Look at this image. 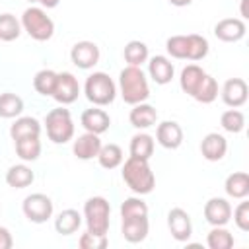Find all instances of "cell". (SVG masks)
<instances>
[{
	"mask_svg": "<svg viewBox=\"0 0 249 249\" xmlns=\"http://www.w3.org/2000/svg\"><path fill=\"white\" fill-rule=\"evenodd\" d=\"M35 175L31 171V167L23 165V163H18V165H12L8 171H6V183L14 189H25L33 183Z\"/></svg>",
	"mask_w": 249,
	"mask_h": 249,
	"instance_id": "obj_22",
	"label": "cell"
},
{
	"mask_svg": "<svg viewBox=\"0 0 249 249\" xmlns=\"http://www.w3.org/2000/svg\"><path fill=\"white\" fill-rule=\"evenodd\" d=\"M39 134H41V124L33 117H19L10 126V136L14 140H19L23 136H39Z\"/></svg>",
	"mask_w": 249,
	"mask_h": 249,
	"instance_id": "obj_25",
	"label": "cell"
},
{
	"mask_svg": "<svg viewBox=\"0 0 249 249\" xmlns=\"http://www.w3.org/2000/svg\"><path fill=\"white\" fill-rule=\"evenodd\" d=\"M21 33V23L12 14H0V41H14Z\"/></svg>",
	"mask_w": 249,
	"mask_h": 249,
	"instance_id": "obj_36",
	"label": "cell"
},
{
	"mask_svg": "<svg viewBox=\"0 0 249 249\" xmlns=\"http://www.w3.org/2000/svg\"><path fill=\"white\" fill-rule=\"evenodd\" d=\"M200 152L208 161H220L228 152V140L218 132H208L200 142Z\"/></svg>",
	"mask_w": 249,
	"mask_h": 249,
	"instance_id": "obj_17",
	"label": "cell"
},
{
	"mask_svg": "<svg viewBox=\"0 0 249 249\" xmlns=\"http://www.w3.org/2000/svg\"><path fill=\"white\" fill-rule=\"evenodd\" d=\"M70 58L78 68L89 70L99 62V47L93 41H78L70 51Z\"/></svg>",
	"mask_w": 249,
	"mask_h": 249,
	"instance_id": "obj_9",
	"label": "cell"
},
{
	"mask_svg": "<svg viewBox=\"0 0 249 249\" xmlns=\"http://www.w3.org/2000/svg\"><path fill=\"white\" fill-rule=\"evenodd\" d=\"M156 138H158V142H160L163 148L175 150V148H179L181 142H183V128H181L179 123H175V121H163V123H160L158 128H156Z\"/></svg>",
	"mask_w": 249,
	"mask_h": 249,
	"instance_id": "obj_14",
	"label": "cell"
},
{
	"mask_svg": "<svg viewBox=\"0 0 249 249\" xmlns=\"http://www.w3.org/2000/svg\"><path fill=\"white\" fill-rule=\"evenodd\" d=\"M101 140H99V134H93V132H86V134H80L76 140H74V146H72V152L78 160H91V158H97L99 150H101Z\"/></svg>",
	"mask_w": 249,
	"mask_h": 249,
	"instance_id": "obj_15",
	"label": "cell"
},
{
	"mask_svg": "<svg viewBox=\"0 0 249 249\" xmlns=\"http://www.w3.org/2000/svg\"><path fill=\"white\" fill-rule=\"evenodd\" d=\"M54 84H56V72L54 70H49V68L39 70L35 74V78H33V88L41 95H53Z\"/></svg>",
	"mask_w": 249,
	"mask_h": 249,
	"instance_id": "obj_35",
	"label": "cell"
},
{
	"mask_svg": "<svg viewBox=\"0 0 249 249\" xmlns=\"http://www.w3.org/2000/svg\"><path fill=\"white\" fill-rule=\"evenodd\" d=\"M80 224H82L80 212L74 210V208H66V210H62V212L58 214V218L54 220V230H56L58 233H62V235H70V233L78 231Z\"/></svg>",
	"mask_w": 249,
	"mask_h": 249,
	"instance_id": "obj_23",
	"label": "cell"
},
{
	"mask_svg": "<svg viewBox=\"0 0 249 249\" xmlns=\"http://www.w3.org/2000/svg\"><path fill=\"white\" fill-rule=\"evenodd\" d=\"M123 54H124V60L128 62V66H140L142 62L148 60V47L142 41H130V43H126Z\"/></svg>",
	"mask_w": 249,
	"mask_h": 249,
	"instance_id": "obj_32",
	"label": "cell"
},
{
	"mask_svg": "<svg viewBox=\"0 0 249 249\" xmlns=\"http://www.w3.org/2000/svg\"><path fill=\"white\" fill-rule=\"evenodd\" d=\"M12 245H14V239H12L10 230L0 226V249H10Z\"/></svg>",
	"mask_w": 249,
	"mask_h": 249,
	"instance_id": "obj_41",
	"label": "cell"
},
{
	"mask_svg": "<svg viewBox=\"0 0 249 249\" xmlns=\"http://www.w3.org/2000/svg\"><path fill=\"white\" fill-rule=\"evenodd\" d=\"M247 2L249 0H241V16L243 18H249V14H247Z\"/></svg>",
	"mask_w": 249,
	"mask_h": 249,
	"instance_id": "obj_44",
	"label": "cell"
},
{
	"mask_svg": "<svg viewBox=\"0 0 249 249\" xmlns=\"http://www.w3.org/2000/svg\"><path fill=\"white\" fill-rule=\"evenodd\" d=\"M208 54V41L198 33L187 35V58L189 60H202Z\"/></svg>",
	"mask_w": 249,
	"mask_h": 249,
	"instance_id": "obj_31",
	"label": "cell"
},
{
	"mask_svg": "<svg viewBox=\"0 0 249 249\" xmlns=\"http://www.w3.org/2000/svg\"><path fill=\"white\" fill-rule=\"evenodd\" d=\"M128 119L134 128H150L158 121V111L148 103H136L134 109L130 111Z\"/></svg>",
	"mask_w": 249,
	"mask_h": 249,
	"instance_id": "obj_20",
	"label": "cell"
},
{
	"mask_svg": "<svg viewBox=\"0 0 249 249\" xmlns=\"http://www.w3.org/2000/svg\"><path fill=\"white\" fill-rule=\"evenodd\" d=\"M167 228L173 235V239L177 241H187L193 233V224H191V216L183 210V208H171L167 212Z\"/></svg>",
	"mask_w": 249,
	"mask_h": 249,
	"instance_id": "obj_10",
	"label": "cell"
},
{
	"mask_svg": "<svg viewBox=\"0 0 249 249\" xmlns=\"http://www.w3.org/2000/svg\"><path fill=\"white\" fill-rule=\"evenodd\" d=\"M21 27L35 41H49L54 33V21L41 8H27L21 16Z\"/></svg>",
	"mask_w": 249,
	"mask_h": 249,
	"instance_id": "obj_6",
	"label": "cell"
},
{
	"mask_svg": "<svg viewBox=\"0 0 249 249\" xmlns=\"http://www.w3.org/2000/svg\"><path fill=\"white\" fill-rule=\"evenodd\" d=\"M224 189L231 198H245L249 195V175L245 171H235L228 175Z\"/></svg>",
	"mask_w": 249,
	"mask_h": 249,
	"instance_id": "obj_21",
	"label": "cell"
},
{
	"mask_svg": "<svg viewBox=\"0 0 249 249\" xmlns=\"http://www.w3.org/2000/svg\"><path fill=\"white\" fill-rule=\"evenodd\" d=\"M206 243L210 249H230V247H233V235L224 226H214L208 231Z\"/></svg>",
	"mask_w": 249,
	"mask_h": 249,
	"instance_id": "obj_33",
	"label": "cell"
},
{
	"mask_svg": "<svg viewBox=\"0 0 249 249\" xmlns=\"http://www.w3.org/2000/svg\"><path fill=\"white\" fill-rule=\"evenodd\" d=\"M29 2H39V0H29Z\"/></svg>",
	"mask_w": 249,
	"mask_h": 249,
	"instance_id": "obj_45",
	"label": "cell"
},
{
	"mask_svg": "<svg viewBox=\"0 0 249 249\" xmlns=\"http://www.w3.org/2000/svg\"><path fill=\"white\" fill-rule=\"evenodd\" d=\"M165 49L173 58H187V35H173L165 41Z\"/></svg>",
	"mask_w": 249,
	"mask_h": 249,
	"instance_id": "obj_38",
	"label": "cell"
},
{
	"mask_svg": "<svg viewBox=\"0 0 249 249\" xmlns=\"http://www.w3.org/2000/svg\"><path fill=\"white\" fill-rule=\"evenodd\" d=\"M82 126L86 128V132H93V134H103L107 132L109 124H111V117L99 109V107H91V109H86L82 113V119H80Z\"/></svg>",
	"mask_w": 249,
	"mask_h": 249,
	"instance_id": "obj_16",
	"label": "cell"
},
{
	"mask_svg": "<svg viewBox=\"0 0 249 249\" xmlns=\"http://www.w3.org/2000/svg\"><path fill=\"white\" fill-rule=\"evenodd\" d=\"M204 74H206V72H204L198 64H189V66H185V68L181 70V78H179L181 89L193 97V93H195V89L198 88V84H200V80L204 78Z\"/></svg>",
	"mask_w": 249,
	"mask_h": 249,
	"instance_id": "obj_24",
	"label": "cell"
},
{
	"mask_svg": "<svg viewBox=\"0 0 249 249\" xmlns=\"http://www.w3.org/2000/svg\"><path fill=\"white\" fill-rule=\"evenodd\" d=\"M119 88L124 103L136 105L144 103L150 97V86L146 80V74L140 66H126L119 74Z\"/></svg>",
	"mask_w": 249,
	"mask_h": 249,
	"instance_id": "obj_1",
	"label": "cell"
},
{
	"mask_svg": "<svg viewBox=\"0 0 249 249\" xmlns=\"http://www.w3.org/2000/svg\"><path fill=\"white\" fill-rule=\"evenodd\" d=\"M78 245L82 249H105L109 245V239H107V235H97V233L86 231L78 239Z\"/></svg>",
	"mask_w": 249,
	"mask_h": 249,
	"instance_id": "obj_39",
	"label": "cell"
},
{
	"mask_svg": "<svg viewBox=\"0 0 249 249\" xmlns=\"http://www.w3.org/2000/svg\"><path fill=\"white\" fill-rule=\"evenodd\" d=\"M233 222L241 231H249V202H239L233 210Z\"/></svg>",
	"mask_w": 249,
	"mask_h": 249,
	"instance_id": "obj_40",
	"label": "cell"
},
{
	"mask_svg": "<svg viewBox=\"0 0 249 249\" xmlns=\"http://www.w3.org/2000/svg\"><path fill=\"white\" fill-rule=\"evenodd\" d=\"M204 218L212 226H226L231 218V204L226 198L212 196L204 204Z\"/></svg>",
	"mask_w": 249,
	"mask_h": 249,
	"instance_id": "obj_12",
	"label": "cell"
},
{
	"mask_svg": "<svg viewBox=\"0 0 249 249\" xmlns=\"http://www.w3.org/2000/svg\"><path fill=\"white\" fill-rule=\"evenodd\" d=\"M222 99L228 107L237 109L247 101V84L241 78H230L222 88Z\"/></svg>",
	"mask_w": 249,
	"mask_h": 249,
	"instance_id": "obj_13",
	"label": "cell"
},
{
	"mask_svg": "<svg viewBox=\"0 0 249 249\" xmlns=\"http://www.w3.org/2000/svg\"><path fill=\"white\" fill-rule=\"evenodd\" d=\"M245 31H247L245 21L237 19V18H226L214 25V35L224 43H235V41L243 39Z\"/></svg>",
	"mask_w": 249,
	"mask_h": 249,
	"instance_id": "obj_11",
	"label": "cell"
},
{
	"mask_svg": "<svg viewBox=\"0 0 249 249\" xmlns=\"http://www.w3.org/2000/svg\"><path fill=\"white\" fill-rule=\"evenodd\" d=\"M220 124H222L224 130H228L231 134H237V132H241L245 128V115L241 111H237V109H228V111L222 113Z\"/></svg>",
	"mask_w": 249,
	"mask_h": 249,
	"instance_id": "obj_34",
	"label": "cell"
},
{
	"mask_svg": "<svg viewBox=\"0 0 249 249\" xmlns=\"http://www.w3.org/2000/svg\"><path fill=\"white\" fill-rule=\"evenodd\" d=\"M45 128H47L49 140H53L54 144H66L68 140H72L74 121H72L70 111L64 107L51 109L45 117Z\"/></svg>",
	"mask_w": 249,
	"mask_h": 249,
	"instance_id": "obj_4",
	"label": "cell"
},
{
	"mask_svg": "<svg viewBox=\"0 0 249 249\" xmlns=\"http://www.w3.org/2000/svg\"><path fill=\"white\" fill-rule=\"evenodd\" d=\"M23 214L33 224H43L53 216V200L43 193H33L23 198Z\"/></svg>",
	"mask_w": 249,
	"mask_h": 249,
	"instance_id": "obj_7",
	"label": "cell"
},
{
	"mask_svg": "<svg viewBox=\"0 0 249 249\" xmlns=\"http://www.w3.org/2000/svg\"><path fill=\"white\" fill-rule=\"evenodd\" d=\"M138 216H148V204L138 198V196H130L121 204V218H138Z\"/></svg>",
	"mask_w": 249,
	"mask_h": 249,
	"instance_id": "obj_37",
	"label": "cell"
},
{
	"mask_svg": "<svg viewBox=\"0 0 249 249\" xmlns=\"http://www.w3.org/2000/svg\"><path fill=\"white\" fill-rule=\"evenodd\" d=\"M84 91H86V97L93 105L105 107V105H109V103L115 101L117 86H115V82L111 80L109 74H105V72H93V74L88 76L86 86H84Z\"/></svg>",
	"mask_w": 249,
	"mask_h": 249,
	"instance_id": "obj_3",
	"label": "cell"
},
{
	"mask_svg": "<svg viewBox=\"0 0 249 249\" xmlns=\"http://www.w3.org/2000/svg\"><path fill=\"white\" fill-rule=\"evenodd\" d=\"M193 97L198 101V103H212L216 97H218V82L210 76V74H204V78L200 80L198 88L195 89Z\"/></svg>",
	"mask_w": 249,
	"mask_h": 249,
	"instance_id": "obj_30",
	"label": "cell"
},
{
	"mask_svg": "<svg viewBox=\"0 0 249 249\" xmlns=\"http://www.w3.org/2000/svg\"><path fill=\"white\" fill-rule=\"evenodd\" d=\"M154 154V138L146 132H138L130 138V156L140 160H150Z\"/></svg>",
	"mask_w": 249,
	"mask_h": 249,
	"instance_id": "obj_27",
	"label": "cell"
},
{
	"mask_svg": "<svg viewBox=\"0 0 249 249\" xmlns=\"http://www.w3.org/2000/svg\"><path fill=\"white\" fill-rule=\"evenodd\" d=\"M148 72H150V78L160 84V86H165L171 82L173 78V64L169 62V58L161 56V54H156L150 58L148 62Z\"/></svg>",
	"mask_w": 249,
	"mask_h": 249,
	"instance_id": "obj_19",
	"label": "cell"
},
{
	"mask_svg": "<svg viewBox=\"0 0 249 249\" xmlns=\"http://www.w3.org/2000/svg\"><path fill=\"white\" fill-rule=\"evenodd\" d=\"M123 181L136 195H148L156 185V177L148 160H140L134 156H130L123 165Z\"/></svg>",
	"mask_w": 249,
	"mask_h": 249,
	"instance_id": "obj_2",
	"label": "cell"
},
{
	"mask_svg": "<svg viewBox=\"0 0 249 249\" xmlns=\"http://www.w3.org/2000/svg\"><path fill=\"white\" fill-rule=\"evenodd\" d=\"M58 2H60V0H39V4L45 6V8H56Z\"/></svg>",
	"mask_w": 249,
	"mask_h": 249,
	"instance_id": "obj_42",
	"label": "cell"
},
{
	"mask_svg": "<svg viewBox=\"0 0 249 249\" xmlns=\"http://www.w3.org/2000/svg\"><path fill=\"white\" fill-rule=\"evenodd\" d=\"M99 165L105 169H115L123 163V150L117 144H103L99 154H97Z\"/></svg>",
	"mask_w": 249,
	"mask_h": 249,
	"instance_id": "obj_29",
	"label": "cell"
},
{
	"mask_svg": "<svg viewBox=\"0 0 249 249\" xmlns=\"http://www.w3.org/2000/svg\"><path fill=\"white\" fill-rule=\"evenodd\" d=\"M193 0H169V4H173V6H177V8H183V6H189Z\"/></svg>",
	"mask_w": 249,
	"mask_h": 249,
	"instance_id": "obj_43",
	"label": "cell"
},
{
	"mask_svg": "<svg viewBox=\"0 0 249 249\" xmlns=\"http://www.w3.org/2000/svg\"><path fill=\"white\" fill-rule=\"evenodd\" d=\"M80 95V84L76 80L74 74L70 72H60L56 74V84H54V89H53V95L60 105H68V103H74Z\"/></svg>",
	"mask_w": 249,
	"mask_h": 249,
	"instance_id": "obj_8",
	"label": "cell"
},
{
	"mask_svg": "<svg viewBox=\"0 0 249 249\" xmlns=\"http://www.w3.org/2000/svg\"><path fill=\"white\" fill-rule=\"evenodd\" d=\"M16 142V154L23 161H35L41 156V140L39 136H23Z\"/></svg>",
	"mask_w": 249,
	"mask_h": 249,
	"instance_id": "obj_26",
	"label": "cell"
},
{
	"mask_svg": "<svg viewBox=\"0 0 249 249\" xmlns=\"http://www.w3.org/2000/svg\"><path fill=\"white\" fill-rule=\"evenodd\" d=\"M109 216H111V206L107 198L103 196H91L84 204V218L88 224V231L97 233V235H107L109 231Z\"/></svg>",
	"mask_w": 249,
	"mask_h": 249,
	"instance_id": "obj_5",
	"label": "cell"
},
{
	"mask_svg": "<svg viewBox=\"0 0 249 249\" xmlns=\"http://www.w3.org/2000/svg\"><path fill=\"white\" fill-rule=\"evenodd\" d=\"M23 111V99L16 93H0V117L2 119H14L21 115Z\"/></svg>",
	"mask_w": 249,
	"mask_h": 249,
	"instance_id": "obj_28",
	"label": "cell"
},
{
	"mask_svg": "<svg viewBox=\"0 0 249 249\" xmlns=\"http://www.w3.org/2000/svg\"><path fill=\"white\" fill-rule=\"evenodd\" d=\"M148 230H150L148 216L124 218V220H123V226H121L123 237H124L128 243H140V241H144L146 235H148Z\"/></svg>",
	"mask_w": 249,
	"mask_h": 249,
	"instance_id": "obj_18",
	"label": "cell"
}]
</instances>
